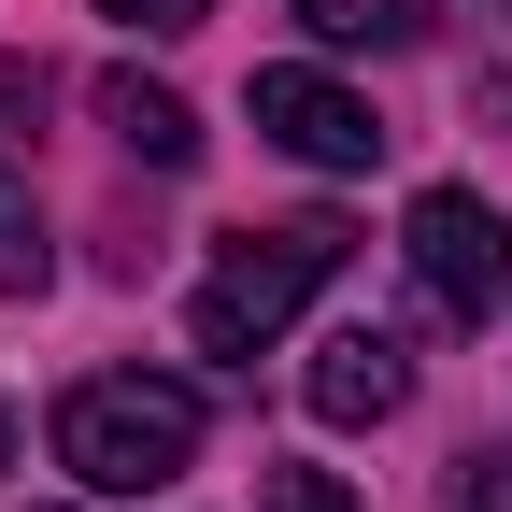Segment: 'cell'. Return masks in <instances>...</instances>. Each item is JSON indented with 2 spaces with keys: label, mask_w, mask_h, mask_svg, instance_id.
I'll list each match as a JSON object with an SVG mask.
<instances>
[{
  "label": "cell",
  "mask_w": 512,
  "mask_h": 512,
  "mask_svg": "<svg viewBox=\"0 0 512 512\" xmlns=\"http://www.w3.org/2000/svg\"><path fill=\"white\" fill-rule=\"evenodd\" d=\"M342 256H356V228H342V214L228 228V242H214V271H200V299H185V342H200V356H256V342H285Z\"/></svg>",
  "instance_id": "obj_1"
},
{
  "label": "cell",
  "mask_w": 512,
  "mask_h": 512,
  "mask_svg": "<svg viewBox=\"0 0 512 512\" xmlns=\"http://www.w3.org/2000/svg\"><path fill=\"white\" fill-rule=\"evenodd\" d=\"M185 456H200V384H171V370H86L57 399V470L100 498H157V484H185Z\"/></svg>",
  "instance_id": "obj_2"
},
{
  "label": "cell",
  "mask_w": 512,
  "mask_h": 512,
  "mask_svg": "<svg viewBox=\"0 0 512 512\" xmlns=\"http://www.w3.org/2000/svg\"><path fill=\"white\" fill-rule=\"evenodd\" d=\"M399 256H413L427 313H456V328H484V313L512 299V214L484 200V185H427V200L399 214Z\"/></svg>",
  "instance_id": "obj_3"
},
{
  "label": "cell",
  "mask_w": 512,
  "mask_h": 512,
  "mask_svg": "<svg viewBox=\"0 0 512 512\" xmlns=\"http://www.w3.org/2000/svg\"><path fill=\"white\" fill-rule=\"evenodd\" d=\"M256 100V143H285L299 171H370L384 143H399V128H384L356 86H328V72H299V57H271V72L242 86Z\"/></svg>",
  "instance_id": "obj_4"
},
{
  "label": "cell",
  "mask_w": 512,
  "mask_h": 512,
  "mask_svg": "<svg viewBox=\"0 0 512 512\" xmlns=\"http://www.w3.org/2000/svg\"><path fill=\"white\" fill-rule=\"evenodd\" d=\"M413 399V342L399 328H328V356H313V413L328 427H384Z\"/></svg>",
  "instance_id": "obj_5"
},
{
  "label": "cell",
  "mask_w": 512,
  "mask_h": 512,
  "mask_svg": "<svg viewBox=\"0 0 512 512\" xmlns=\"http://www.w3.org/2000/svg\"><path fill=\"white\" fill-rule=\"evenodd\" d=\"M100 128H114L143 171H185V157H200V114H185L171 86H143V72H100Z\"/></svg>",
  "instance_id": "obj_6"
},
{
  "label": "cell",
  "mask_w": 512,
  "mask_h": 512,
  "mask_svg": "<svg viewBox=\"0 0 512 512\" xmlns=\"http://www.w3.org/2000/svg\"><path fill=\"white\" fill-rule=\"evenodd\" d=\"M299 29H313V43H342V57H356V43H370V57H399V43H427V0H299Z\"/></svg>",
  "instance_id": "obj_7"
},
{
  "label": "cell",
  "mask_w": 512,
  "mask_h": 512,
  "mask_svg": "<svg viewBox=\"0 0 512 512\" xmlns=\"http://www.w3.org/2000/svg\"><path fill=\"white\" fill-rule=\"evenodd\" d=\"M43 285V214H29V185L0 171V299H29Z\"/></svg>",
  "instance_id": "obj_8"
},
{
  "label": "cell",
  "mask_w": 512,
  "mask_h": 512,
  "mask_svg": "<svg viewBox=\"0 0 512 512\" xmlns=\"http://www.w3.org/2000/svg\"><path fill=\"white\" fill-rule=\"evenodd\" d=\"M441 512H512V456L484 441V456H456V484H441Z\"/></svg>",
  "instance_id": "obj_9"
},
{
  "label": "cell",
  "mask_w": 512,
  "mask_h": 512,
  "mask_svg": "<svg viewBox=\"0 0 512 512\" xmlns=\"http://www.w3.org/2000/svg\"><path fill=\"white\" fill-rule=\"evenodd\" d=\"M43 100H57V86H43V57H0V143H29Z\"/></svg>",
  "instance_id": "obj_10"
},
{
  "label": "cell",
  "mask_w": 512,
  "mask_h": 512,
  "mask_svg": "<svg viewBox=\"0 0 512 512\" xmlns=\"http://www.w3.org/2000/svg\"><path fill=\"white\" fill-rule=\"evenodd\" d=\"M256 498H271V512H356L328 470H256Z\"/></svg>",
  "instance_id": "obj_11"
},
{
  "label": "cell",
  "mask_w": 512,
  "mask_h": 512,
  "mask_svg": "<svg viewBox=\"0 0 512 512\" xmlns=\"http://www.w3.org/2000/svg\"><path fill=\"white\" fill-rule=\"evenodd\" d=\"M100 15H128V29H200L214 0H100Z\"/></svg>",
  "instance_id": "obj_12"
},
{
  "label": "cell",
  "mask_w": 512,
  "mask_h": 512,
  "mask_svg": "<svg viewBox=\"0 0 512 512\" xmlns=\"http://www.w3.org/2000/svg\"><path fill=\"white\" fill-rule=\"evenodd\" d=\"M0 470H15V413H0Z\"/></svg>",
  "instance_id": "obj_13"
}]
</instances>
